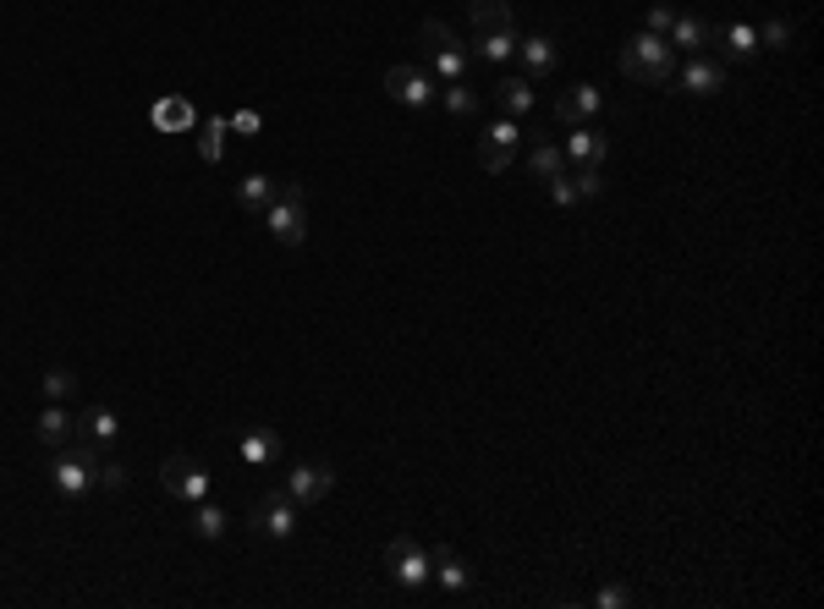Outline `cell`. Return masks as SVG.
<instances>
[{"label": "cell", "instance_id": "obj_1", "mask_svg": "<svg viewBox=\"0 0 824 609\" xmlns=\"http://www.w3.org/2000/svg\"><path fill=\"white\" fill-rule=\"evenodd\" d=\"M616 66H621V77L643 82V89H666V82L677 77V50H671L666 34H648V28H643V34H632V39L621 44Z\"/></svg>", "mask_w": 824, "mask_h": 609}, {"label": "cell", "instance_id": "obj_2", "mask_svg": "<svg viewBox=\"0 0 824 609\" xmlns=\"http://www.w3.org/2000/svg\"><path fill=\"white\" fill-rule=\"evenodd\" d=\"M50 483H55V494H66V500H77V494H89L94 483H100V451L94 445H55L50 451Z\"/></svg>", "mask_w": 824, "mask_h": 609}, {"label": "cell", "instance_id": "obj_3", "mask_svg": "<svg viewBox=\"0 0 824 609\" xmlns=\"http://www.w3.org/2000/svg\"><path fill=\"white\" fill-rule=\"evenodd\" d=\"M265 225H270V236L281 247H302L308 242V193H302V182H286L275 193V204L265 209Z\"/></svg>", "mask_w": 824, "mask_h": 609}, {"label": "cell", "instance_id": "obj_4", "mask_svg": "<svg viewBox=\"0 0 824 609\" xmlns=\"http://www.w3.org/2000/svg\"><path fill=\"white\" fill-rule=\"evenodd\" d=\"M385 571L407 587V593H419V587H429L435 582V549H424L419 539H390L385 544Z\"/></svg>", "mask_w": 824, "mask_h": 609}, {"label": "cell", "instance_id": "obj_5", "mask_svg": "<svg viewBox=\"0 0 824 609\" xmlns=\"http://www.w3.org/2000/svg\"><path fill=\"white\" fill-rule=\"evenodd\" d=\"M297 521H302V505H297L286 489H270L254 510H247V528H254L259 539H275V544L297 533Z\"/></svg>", "mask_w": 824, "mask_h": 609}, {"label": "cell", "instance_id": "obj_6", "mask_svg": "<svg viewBox=\"0 0 824 609\" xmlns=\"http://www.w3.org/2000/svg\"><path fill=\"white\" fill-rule=\"evenodd\" d=\"M385 94H390L396 105H407V111H429V105L440 100V82H435L424 66H390V72H385Z\"/></svg>", "mask_w": 824, "mask_h": 609}, {"label": "cell", "instance_id": "obj_7", "mask_svg": "<svg viewBox=\"0 0 824 609\" xmlns=\"http://www.w3.org/2000/svg\"><path fill=\"white\" fill-rule=\"evenodd\" d=\"M159 483H165V494L182 500V505L209 500V472H204V462H193V456H165V462H159Z\"/></svg>", "mask_w": 824, "mask_h": 609}, {"label": "cell", "instance_id": "obj_8", "mask_svg": "<svg viewBox=\"0 0 824 609\" xmlns=\"http://www.w3.org/2000/svg\"><path fill=\"white\" fill-rule=\"evenodd\" d=\"M517 143H523V127L512 116L489 121L484 138H478V165L489 170V177H501V170H512V159H517Z\"/></svg>", "mask_w": 824, "mask_h": 609}, {"label": "cell", "instance_id": "obj_9", "mask_svg": "<svg viewBox=\"0 0 824 609\" xmlns=\"http://www.w3.org/2000/svg\"><path fill=\"white\" fill-rule=\"evenodd\" d=\"M72 440L77 445H94L100 456L121 440V417L111 412V406H82V412H72Z\"/></svg>", "mask_w": 824, "mask_h": 609}, {"label": "cell", "instance_id": "obj_10", "mask_svg": "<svg viewBox=\"0 0 824 609\" xmlns=\"http://www.w3.org/2000/svg\"><path fill=\"white\" fill-rule=\"evenodd\" d=\"M600 105H605V94L594 89V82H571V89L555 94V121L561 127H589L600 116Z\"/></svg>", "mask_w": 824, "mask_h": 609}, {"label": "cell", "instance_id": "obj_11", "mask_svg": "<svg viewBox=\"0 0 824 609\" xmlns=\"http://www.w3.org/2000/svg\"><path fill=\"white\" fill-rule=\"evenodd\" d=\"M330 489H336V467H324V462H302V467L286 472V494H292L297 505H313V500H324Z\"/></svg>", "mask_w": 824, "mask_h": 609}, {"label": "cell", "instance_id": "obj_12", "mask_svg": "<svg viewBox=\"0 0 824 609\" xmlns=\"http://www.w3.org/2000/svg\"><path fill=\"white\" fill-rule=\"evenodd\" d=\"M561 154H566V165H577V170H600L605 154H610V138L594 132V127H571V138H566Z\"/></svg>", "mask_w": 824, "mask_h": 609}, {"label": "cell", "instance_id": "obj_13", "mask_svg": "<svg viewBox=\"0 0 824 609\" xmlns=\"http://www.w3.org/2000/svg\"><path fill=\"white\" fill-rule=\"evenodd\" d=\"M671 50H687V55H704V44H720V28L714 23H704V17H693V12H682L677 23H671Z\"/></svg>", "mask_w": 824, "mask_h": 609}, {"label": "cell", "instance_id": "obj_14", "mask_svg": "<svg viewBox=\"0 0 824 609\" xmlns=\"http://www.w3.org/2000/svg\"><path fill=\"white\" fill-rule=\"evenodd\" d=\"M467 23H473L478 39H484V34H517L512 0H467Z\"/></svg>", "mask_w": 824, "mask_h": 609}, {"label": "cell", "instance_id": "obj_15", "mask_svg": "<svg viewBox=\"0 0 824 609\" xmlns=\"http://www.w3.org/2000/svg\"><path fill=\"white\" fill-rule=\"evenodd\" d=\"M236 451H242V462H247V467H270V462H281V433L254 423V428H242Z\"/></svg>", "mask_w": 824, "mask_h": 609}, {"label": "cell", "instance_id": "obj_16", "mask_svg": "<svg viewBox=\"0 0 824 609\" xmlns=\"http://www.w3.org/2000/svg\"><path fill=\"white\" fill-rule=\"evenodd\" d=\"M275 193H281V182H275V177H265V170H254V177H242V182H236V204H242L247 215H259V220H265V209L275 204Z\"/></svg>", "mask_w": 824, "mask_h": 609}, {"label": "cell", "instance_id": "obj_17", "mask_svg": "<svg viewBox=\"0 0 824 609\" xmlns=\"http://www.w3.org/2000/svg\"><path fill=\"white\" fill-rule=\"evenodd\" d=\"M429 66V77L435 82H467V66H473V50H462V44H446V50H435V55H424Z\"/></svg>", "mask_w": 824, "mask_h": 609}, {"label": "cell", "instance_id": "obj_18", "mask_svg": "<svg viewBox=\"0 0 824 609\" xmlns=\"http://www.w3.org/2000/svg\"><path fill=\"white\" fill-rule=\"evenodd\" d=\"M682 82H687V94H720V89H725V66L693 55V61L682 66Z\"/></svg>", "mask_w": 824, "mask_h": 609}, {"label": "cell", "instance_id": "obj_19", "mask_svg": "<svg viewBox=\"0 0 824 609\" xmlns=\"http://www.w3.org/2000/svg\"><path fill=\"white\" fill-rule=\"evenodd\" d=\"M517 55L528 66V82L555 77V39H517Z\"/></svg>", "mask_w": 824, "mask_h": 609}, {"label": "cell", "instance_id": "obj_20", "mask_svg": "<svg viewBox=\"0 0 824 609\" xmlns=\"http://www.w3.org/2000/svg\"><path fill=\"white\" fill-rule=\"evenodd\" d=\"M494 100H501V111H506L512 121H523V116L533 111V82H528V77H506V82H494Z\"/></svg>", "mask_w": 824, "mask_h": 609}, {"label": "cell", "instance_id": "obj_21", "mask_svg": "<svg viewBox=\"0 0 824 609\" xmlns=\"http://www.w3.org/2000/svg\"><path fill=\"white\" fill-rule=\"evenodd\" d=\"M528 170H533V182H555V177H566V154L555 148V143H533V154H528Z\"/></svg>", "mask_w": 824, "mask_h": 609}, {"label": "cell", "instance_id": "obj_22", "mask_svg": "<svg viewBox=\"0 0 824 609\" xmlns=\"http://www.w3.org/2000/svg\"><path fill=\"white\" fill-rule=\"evenodd\" d=\"M34 433L44 440V451L66 445V440H72V412H61V406H44V412H39V423H34Z\"/></svg>", "mask_w": 824, "mask_h": 609}, {"label": "cell", "instance_id": "obj_23", "mask_svg": "<svg viewBox=\"0 0 824 609\" xmlns=\"http://www.w3.org/2000/svg\"><path fill=\"white\" fill-rule=\"evenodd\" d=\"M435 582H440L446 593H456V598H462V593L473 587V571H467L451 549H440V555H435Z\"/></svg>", "mask_w": 824, "mask_h": 609}, {"label": "cell", "instance_id": "obj_24", "mask_svg": "<svg viewBox=\"0 0 824 609\" xmlns=\"http://www.w3.org/2000/svg\"><path fill=\"white\" fill-rule=\"evenodd\" d=\"M720 50H725L731 61H748V55L759 50V28H748V23H731V28H720Z\"/></svg>", "mask_w": 824, "mask_h": 609}, {"label": "cell", "instance_id": "obj_25", "mask_svg": "<svg viewBox=\"0 0 824 609\" xmlns=\"http://www.w3.org/2000/svg\"><path fill=\"white\" fill-rule=\"evenodd\" d=\"M226 528H231V521H226V510H220V505H209V500H198V505H193V533H198V539L220 544V539H226Z\"/></svg>", "mask_w": 824, "mask_h": 609}, {"label": "cell", "instance_id": "obj_26", "mask_svg": "<svg viewBox=\"0 0 824 609\" xmlns=\"http://www.w3.org/2000/svg\"><path fill=\"white\" fill-rule=\"evenodd\" d=\"M440 105H446L451 116H462V121H467V116H478V105H484V100H478V89H467V82H446V89H440Z\"/></svg>", "mask_w": 824, "mask_h": 609}, {"label": "cell", "instance_id": "obj_27", "mask_svg": "<svg viewBox=\"0 0 824 609\" xmlns=\"http://www.w3.org/2000/svg\"><path fill=\"white\" fill-rule=\"evenodd\" d=\"M473 55H484V61H512V55H517V34H484V39L473 44Z\"/></svg>", "mask_w": 824, "mask_h": 609}, {"label": "cell", "instance_id": "obj_28", "mask_svg": "<svg viewBox=\"0 0 824 609\" xmlns=\"http://www.w3.org/2000/svg\"><path fill=\"white\" fill-rule=\"evenodd\" d=\"M220 154H226V121H209V127L198 132V159H204V165H220Z\"/></svg>", "mask_w": 824, "mask_h": 609}, {"label": "cell", "instance_id": "obj_29", "mask_svg": "<svg viewBox=\"0 0 824 609\" xmlns=\"http://www.w3.org/2000/svg\"><path fill=\"white\" fill-rule=\"evenodd\" d=\"M419 44H424V55H435V50H446V44H456V34L440 23V17H429L424 28H419Z\"/></svg>", "mask_w": 824, "mask_h": 609}, {"label": "cell", "instance_id": "obj_30", "mask_svg": "<svg viewBox=\"0 0 824 609\" xmlns=\"http://www.w3.org/2000/svg\"><path fill=\"white\" fill-rule=\"evenodd\" d=\"M44 396H50V401L77 396V374H72V368H50V374H44Z\"/></svg>", "mask_w": 824, "mask_h": 609}, {"label": "cell", "instance_id": "obj_31", "mask_svg": "<svg viewBox=\"0 0 824 609\" xmlns=\"http://www.w3.org/2000/svg\"><path fill=\"white\" fill-rule=\"evenodd\" d=\"M154 121H159V127H188L193 111H188L182 100H165V105H154Z\"/></svg>", "mask_w": 824, "mask_h": 609}, {"label": "cell", "instance_id": "obj_32", "mask_svg": "<svg viewBox=\"0 0 824 609\" xmlns=\"http://www.w3.org/2000/svg\"><path fill=\"white\" fill-rule=\"evenodd\" d=\"M786 44H791V23H781V17H775V23H764V28H759V50H786Z\"/></svg>", "mask_w": 824, "mask_h": 609}, {"label": "cell", "instance_id": "obj_33", "mask_svg": "<svg viewBox=\"0 0 824 609\" xmlns=\"http://www.w3.org/2000/svg\"><path fill=\"white\" fill-rule=\"evenodd\" d=\"M94 489H105V494H121L127 489V467H116V462H100V483Z\"/></svg>", "mask_w": 824, "mask_h": 609}, {"label": "cell", "instance_id": "obj_34", "mask_svg": "<svg viewBox=\"0 0 824 609\" xmlns=\"http://www.w3.org/2000/svg\"><path fill=\"white\" fill-rule=\"evenodd\" d=\"M571 187H577V198H600V193H605V177H600V170H577Z\"/></svg>", "mask_w": 824, "mask_h": 609}, {"label": "cell", "instance_id": "obj_35", "mask_svg": "<svg viewBox=\"0 0 824 609\" xmlns=\"http://www.w3.org/2000/svg\"><path fill=\"white\" fill-rule=\"evenodd\" d=\"M550 198H555L561 209H571V204H577V187H571V170H566V177H555V182H550Z\"/></svg>", "mask_w": 824, "mask_h": 609}, {"label": "cell", "instance_id": "obj_36", "mask_svg": "<svg viewBox=\"0 0 824 609\" xmlns=\"http://www.w3.org/2000/svg\"><path fill=\"white\" fill-rule=\"evenodd\" d=\"M594 604H600V609H621V604H632V593H627V587H600Z\"/></svg>", "mask_w": 824, "mask_h": 609}, {"label": "cell", "instance_id": "obj_37", "mask_svg": "<svg viewBox=\"0 0 824 609\" xmlns=\"http://www.w3.org/2000/svg\"><path fill=\"white\" fill-rule=\"evenodd\" d=\"M671 23H677L671 7H654V12H648V34H671Z\"/></svg>", "mask_w": 824, "mask_h": 609}]
</instances>
